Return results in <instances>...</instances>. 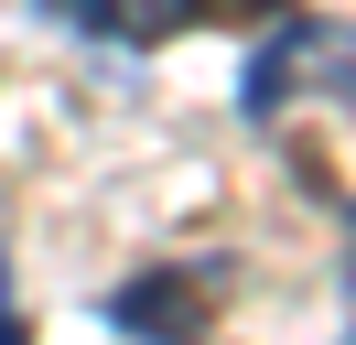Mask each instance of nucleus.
<instances>
[{"label": "nucleus", "instance_id": "f257e3e1", "mask_svg": "<svg viewBox=\"0 0 356 345\" xmlns=\"http://www.w3.org/2000/svg\"><path fill=\"white\" fill-rule=\"evenodd\" d=\"M205 291H216V280H205L195 259H162V270H140V280L108 291V323L130 345H195L205 335Z\"/></svg>", "mask_w": 356, "mask_h": 345}, {"label": "nucleus", "instance_id": "7ed1b4c3", "mask_svg": "<svg viewBox=\"0 0 356 345\" xmlns=\"http://www.w3.org/2000/svg\"><path fill=\"white\" fill-rule=\"evenodd\" d=\"M0 345H22V313H11V259H0Z\"/></svg>", "mask_w": 356, "mask_h": 345}, {"label": "nucleus", "instance_id": "f03ea898", "mask_svg": "<svg viewBox=\"0 0 356 345\" xmlns=\"http://www.w3.org/2000/svg\"><path fill=\"white\" fill-rule=\"evenodd\" d=\"M44 11L76 22V33H108V43H162V33H184V22L227 11V0H44Z\"/></svg>", "mask_w": 356, "mask_h": 345}]
</instances>
